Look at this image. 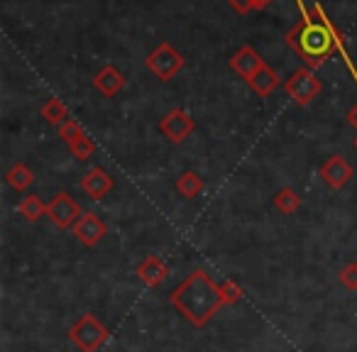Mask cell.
I'll list each match as a JSON object with an SVG mask.
<instances>
[{
    "label": "cell",
    "mask_w": 357,
    "mask_h": 352,
    "mask_svg": "<svg viewBox=\"0 0 357 352\" xmlns=\"http://www.w3.org/2000/svg\"><path fill=\"white\" fill-rule=\"evenodd\" d=\"M230 8H233L235 13H240V15H248L250 10H255V3L252 0H228Z\"/></svg>",
    "instance_id": "cell-24"
},
{
    "label": "cell",
    "mask_w": 357,
    "mask_h": 352,
    "mask_svg": "<svg viewBox=\"0 0 357 352\" xmlns=\"http://www.w3.org/2000/svg\"><path fill=\"white\" fill-rule=\"evenodd\" d=\"M81 189L86 191L91 201H100L110 194L113 189V179H110V174L100 167H93L84 174V179H81Z\"/></svg>",
    "instance_id": "cell-10"
},
{
    "label": "cell",
    "mask_w": 357,
    "mask_h": 352,
    "mask_svg": "<svg viewBox=\"0 0 357 352\" xmlns=\"http://www.w3.org/2000/svg\"><path fill=\"white\" fill-rule=\"evenodd\" d=\"M74 235L79 243L86 245V247H93V245H98L100 240L108 235V225H105L96 213H84L79 223L74 225Z\"/></svg>",
    "instance_id": "cell-9"
},
{
    "label": "cell",
    "mask_w": 357,
    "mask_h": 352,
    "mask_svg": "<svg viewBox=\"0 0 357 352\" xmlns=\"http://www.w3.org/2000/svg\"><path fill=\"white\" fill-rule=\"evenodd\" d=\"M66 147H69V152L74 154L76 159H89V157H93V152H96V144L91 142L89 135H81L79 139H74V142L66 144Z\"/></svg>",
    "instance_id": "cell-20"
},
{
    "label": "cell",
    "mask_w": 357,
    "mask_h": 352,
    "mask_svg": "<svg viewBox=\"0 0 357 352\" xmlns=\"http://www.w3.org/2000/svg\"><path fill=\"white\" fill-rule=\"evenodd\" d=\"M137 277L142 279V284L157 289V286H162V284L167 282L169 267H167V262H164L162 257H157V254H147V257L137 264Z\"/></svg>",
    "instance_id": "cell-11"
},
{
    "label": "cell",
    "mask_w": 357,
    "mask_h": 352,
    "mask_svg": "<svg viewBox=\"0 0 357 352\" xmlns=\"http://www.w3.org/2000/svg\"><path fill=\"white\" fill-rule=\"evenodd\" d=\"M352 174H355L352 164L347 162L345 157H340V154L328 157L326 162L321 164V169H318V176H321V179L326 181V186H331V189H342V186L352 179Z\"/></svg>",
    "instance_id": "cell-8"
},
{
    "label": "cell",
    "mask_w": 357,
    "mask_h": 352,
    "mask_svg": "<svg viewBox=\"0 0 357 352\" xmlns=\"http://www.w3.org/2000/svg\"><path fill=\"white\" fill-rule=\"evenodd\" d=\"M20 213L25 215V220L35 223L42 215H47V204H42L40 196H25V199L20 201Z\"/></svg>",
    "instance_id": "cell-19"
},
{
    "label": "cell",
    "mask_w": 357,
    "mask_h": 352,
    "mask_svg": "<svg viewBox=\"0 0 357 352\" xmlns=\"http://www.w3.org/2000/svg\"><path fill=\"white\" fill-rule=\"evenodd\" d=\"M81 215H84L81 213V206L76 204L66 191H59V194L47 204V218H50L59 230L74 228V225L81 220Z\"/></svg>",
    "instance_id": "cell-6"
},
{
    "label": "cell",
    "mask_w": 357,
    "mask_h": 352,
    "mask_svg": "<svg viewBox=\"0 0 357 352\" xmlns=\"http://www.w3.org/2000/svg\"><path fill=\"white\" fill-rule=\"evenodd\" d=\"M147 69L152 71L157 79L169 81L184 69V56H181V52L174 49L169 42H162V45L147 56Z\"/></svg>",
    "instance_id": "cell-4"
},
{
    "label": "cell",
    "mask_w": 357,
    "mask_h": 352,
    "mask_svg": "<svg viewBox=\"0 0 357 352\" xmlns=\"http://www.w3.org/2000/svg\"><path fill=\"white\" fill-rule=\"evenodd\" d=\"M169 303L194 328H206L208 321L225 306L220 298V284H215L204 269H194L184 282L169 293Z\"/></svg>",
    "instance_id": "cell-1"
},
{
    "label": "cell",
    "mask_w": 357,
    "mask_h": 352,
    "mask_svg": "<svg viewBox=\"0 0 357 352\" xmlns=\"http://www.w3.org/2000/svg\"><path fill=\"white\" fill-rule=\"evenodd\" d=\"M287 42H289V47H294V49L303 56V61H306L308 66H313V69L323 64V59L331 54L333 45H335L333 32L328 30V25H323V22H311V20H303L301 25L294 27V30L289 32Z\"/></svg>",
    "instance_id": "cell-2"
},
{
    "label": "cell",
    "mask_w": 357,
    "mask_h": 352,
    "mask_svg": "<svg viewBox=\"0 0 357 352\" xmlns=\"http://www.w3.org/2000/svg\"><path fill=\"white\" fill-rule=\"evenodd\" d=\"M298 206H301V196H298L294 189H282L277 196H274V208L284 215H291L294 211H298Z\"/></svg>",
    "instance_id": "cell-18"
},
{
    "label": "cell",
    "mask_w": 357,
    "mask_h": 352,
    "mask_svg": "<svg viewBox=\"0 0 357 352\" xmlns=\"http://www.w3.org/2000/svg\"><path fill=\"white\" fill-rule=\"evenodd\" d=\"M252 3H255V10H262V8H267L272 0H252Z\"/></svg>",
    "instance_id": "cell-25"
},
{
    "label": "cell",
    "mask_w": 357,
    "mask_h": 352,
    "mask_svg": "<svg viewBox=\"0 0 357 352\" xmlns=\"http://www.w3.org/2000/svg\"><path fill=\"white\" fill-rule=\"evenodd\" d=\"M355 147H357V139H355Z\"/></svg>",
    "instance_id": "cell-27"
},
{
    "label": "cell",
    "mask_w": 357,
    "mask_h": 352,
    "mask_svg": "<svg viewBox=\"0 0 357 352\" xmlns=\"http://www.w3.org/2000/svg\"><path fill=\"white\" fill-rule=\"evenodd\" d=\"M262 66H264L262 56H259L252 47H243V49H238L233 56H230V69H233L238 76H243L245 81L252 79Z\"/></svg>",
    "instance_id": "cell-12"
},
{
    "label": "cell",
    "mask_w": 357,
    "mask_h": 352,
    "mask_svg": "<svg viewBox=\"0 0 357 352\" xmlns=\"http://www.w3.org/2000/svg\"><path fill=\"white\" fill-rule=\"evenodd\" d=\"M108 337H110V330L93 316V313H84L69 330V340L74 342L81 352H96Z\"/></svg>",
    "instance_id": "cell-3"
},
{
    "label": "cell",
    "mask_w": 357,
    "mask_h": 352,
    "mask_svg": "<svg viewBox=\"0 0 357 352\" xmlns=\"http://www.w3.org/2000/svg\"><path fill=\"white\" fill-rule=\"evenodd\" d=\"M204 189H206L204 179H201L196 171H184L176 181V191L184 196V199H196V196L204 194Z\"/></svg>",
    "instance_id": "cell-17"
},
{
    "label": "cell",
    "mask_w": 357,
    "mask_h": 352,
    "mask_svg": "<svg viewBox=\"0 0 357 352\" xmlns=\"http://www.w3.org/2000/svg\"><path fill=\"white\" fill-rule=\"evenodd\" d=\"M40 115L47 120V123L56 125V128H61V125H64L66 120H71L69 108H66V105L61 103L59 98H50V100H45V105H42V108H40Z\"/></svg>",
    "instance_id": "cell-16"
},
{
    "label": "cell",
    "mask_w": 357,
    "mask_h": 352,
    "mask_svg": "<svg viewBox=\"0 0 357 352\" xmlns=\"http://www.w3.org/2000/svg\"><path fill=\"white\" fill-rule=\"evenodd\" d=\"M347 120H350V123H352V125H355V128H357V105H355V108L350 110V113H347Z\"/></svg>",
    "instance_id": "cell-26"
},
{
    "label": "cell",
    "mask_w": 357,
    "mask_h": 352,
    "mask_svg": "<svg viewBox=\"0 0 357 352\" xmlns=\"http://www.w3.org/2000/svg\"><path fill=\"white\" fill-rule=\"evenodd\" d=\"M248 86L255 91V93L262 95V98H264V95H269V93H272V91L279 86V74L272 69V66L264 64L262 69H259L257 74H255L252 79L248 81Z\"/></svg>",
    "instance_id": "cell-14"
},
{
    "label": "cell",
    "mask_w": 357,
    "mask_h": 352,
    "mask_svg": "<svg viewBox=\"0 0 357 352\" xmlns=\"http://www.w3.org/2000/svg\"><path fill=\"white\" fill-rule=\"evenodd\" d=\"M93 86L100 91L103 95H108V98H113V95H118L120 91L125 89V76L120 74L115 66H103V69L96 74V79H93Z\"/></svg>",
    "instance_id": "cell-13"
},
{
    "label": "cell",
    "mask_w": 357,
    "mask_h": 352,
    "mask_svg": "<svg viewBox=\"0 0 357 352\" xmlns=\"http://www.w3.org/2000/svg\"><path fill=\"white\" fill-rule=\"evenodd\" d=\"M284 89H287L289 98H294L298 105H308L318 93H321V79L313 74L311 69H298L284 81Z\"/></svg>",
    "instance_id": "cell-5"
},
{
    "label": "cell",
    "mask_w": 357,
    "mask_h": 352,
    "mask_svg": "<svg viewBox=\"0 0 357 352\" xmlns=\"http://www.w3.org/2000/svg\"><path fill=\"white\" fill-rule=\"evenodd\" d=\"M159 130H162L164 137L172 139V142H184V139L196 130V123H194V118L186 113V110L174 108V110H169V113L162 118V123H159Z\"/></svg>",
    "instance_id": "cell-7"
},
{
    "label": "cell",
    "mask_w": 357,
    "mask_h": 352,
    "mask_svg": "<svg viewBox=\"0 0 357 352\" xmlns=\"http://www.w3.org/2000/svg\"><path fill=\"white\" fill-rule=\"evenodd\" d=\"M337 279H340L342 289H347V291L355 293L357 291V262H347L345 267L340 269Z\"/></svg>",
    "instance_id": "cell-21"
},
{
    "label": "cell",
    "mask_w": 357,
    "mask_h": 352,
    "mask_svg": "<svg viewBox=\"0 0 357 352\" xmlns=\"http://www.w3.org/2000/svg\"><path fill=\"white\" fill-rule=\"evenodd\" d=\"M6 181L10 189L27 191L32 186V181H35V174H32V169L27 167V164H13L6 174Z\"/></svg>",
    "instance_id": "cell-15"
},
{
    "label": "cell",
    "mask_w": 357,
    "mask_h": 352,
    "mask_svg": "<svg viewBox=\"0 0 357 352\" xmlns=\"http://www.w3.org/2000/svg\"><path fill=\"white\" fill-rule=\"evenodd\" d=\"M220 298H223L225 306H235V303L243 298V289L235 282H223L220 284Z\"/></svg>",
    "instance_id": "cell-22"
},
{
    "label": "cell",
    "mask_w": 357,
    "mask_h": 352,
    "mask_svg": "<svg viewBox=\"0 0 357 352\" xmlns=\"http://www.w3.org/2000/svg\"><path fill=\"white\" fill-rule=\"evenodd\" d=\"M81 135H86V132H84V128L76 123V120H66V123L59 128V137L64 139L66 144H71L74 139H79Z\"/></svg>",
    "instance_id": "cell-23"
}]
</instances>
